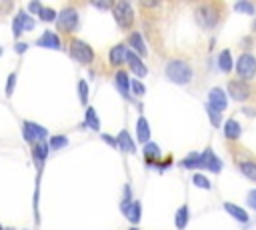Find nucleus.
Masks as SVG:
<instances>
[{
  "label": "nucleus",
  "instance_id": "412c9836",
  "mask_svg": "<svg viewBox=\"0 0 256 230\" xmlns=\"http://www.w3.org/2000/svg\"><path fill=\"white\" fill-rule=\"evenodd\" d=\"M180 166H182V168H200V166H202V156H200L198 152H192V154H188V156L180 162Z\"/></svg>",
  "mask_w": 256,
  "mask_h": 230
},
{
  "label": "nucleus",
  "instance_id": "393cba45",
  "mask_svg": "<svg viewBox=\"0 0 256 230\" xmlns=\"http://www.w3.org/2000/svg\"><path fill=\"white\" fill-rule=\"evenodd\" d=\"M174 222H176V228H178V230H184V226L188 224V206H186V204L178 208Z\"/></svg>",
  "mask_w": 256,
  "mask_h": 230
},
{
  "label": "nucleus",
  "instance_id": "f3484780",
  "mask_svg": "<svg viewBox=\"0 0 256 230\" xmlns=\"http://www.w3.org/2000/svg\"><path fill=\"white\" fill-rule=\"evenodd\" d=\"M136 138H138V142H146V144H148L150 128H148L146 118H138V124H136Z\"/></svg>",
  "mask_w": 256,
  "mask_h": 230
},
{
  "label": "nucleus",
  "instance_id": "9d476101",
  "mask_svg": "<svg viewBox=\"0 0 256 230\" xmlns=\"http://www.w3.org/2000/svg\"><path fill=\"white\" fill-rule=\"evenodd\" d=\"M200 156H202V166H200V168H206V170H210V172H220V170H222L220 158H218L210 148H206Z\"/></svg>",
  "mask_w": 256,
  "mask_h": 230
},
{
  "label": "nucleus",
  "instance_id": "1a4fd4ad",
  "mask_svg": "<svg viewBox=\"0 0 256 230\" xmlns=\"http://www.w3.org/2000/svg\"><path fill=\"white\" fill-rule=\"evenodd\" d=\"M228 92L234 100H246L250 96V88L246 80H230L228 82Z\"/></svg>",
  "mask_w": 256,
  "mask_h": 230
},
{
  "label": "nucleus",
  "instance_id": "473e14b6",
  "mask_svg": "<svg viewBox=\"0 0 256 230\" xmlns=\"http://www.w3.org/2000/svg\"><path fill=\"white\" fill-rule=\"evenodd\" d=\"M206 110H208V118H210V124H212L214 128H218V126H220V112H216V110H212L210 106H208Z\"/></svg>",
  "mask_w": 256,
  "mask_h": 230
},
{
  "label": "nucleus",
  "instance_id": "ea45409f",
  "mask_svg": "<svg viewBox=\"0 0 256 230\" xmlns=\"http://www.w3.org/2000/svg\"><path fill=\"white\" fill-rule=\"evenodd\" d=\"M14 48H16V52H18V54H22V52H26V48H28V44H26V42H18V44H16Z\"/></svg>",
  "mask_w": 256,
  "mask_h": 230
},
{
  "label": "nucleus",
  "instance_id": "39448f33",
  "mask_svg": "<svg viewBox=\"0 0 256 230\" xmlns=\"http://www.w3.org/2000/svg\"><path fill=\"white\" fill-rule=\"evenodd\" d=\"M22 136H24L26 142L38 144V142H44V138H46V128H42V126L36 124V122H24V124H22Z\"/></svg>",
  "mask_w": 256,
  "mask_h": 230
},
{
  "label": "nucleus",
  "instance_id": "0eeeda50",
  "mask_svg": "<svg viewBox=\"0 0 256 230\" xmlns=\"http://www.w3.org/2000/svg\"><path fill=\"white\" fill-rule=\"evenodd\" d=\"M196 18L202 28H212L218 22V12L214 6H200V8H196Z\"/></svg>",
  "mask_w": 256,
  "mask_h": 230
},
{
  "label": "nucleus",
  "instance_id": "a878e982",
  "mask_svg": "<svg viewBox=\"0 0 256 230\" xmlns=\"http://www.w3.org/2000/svg\"><path fill=\"white\" fill-rule=\"evenodd\" d=\"M86 126L92 130H100V120H98L94 108H86Z\"/></svg>",
  "mask_w": 256,
  "mask_h": 230
},
{
  "label": "nucleus",
  "instance_id": "c9c22d12",
  "mask_svg": "<svg viewBox=\"0 0 256 230\" xmlns=\"http://www.w3.org/2000/svg\"><path fill=\"white\" fill-rule=\"evenodd\" d=\"M130 86H132V92H134V94H138V96H142V94L146 92V88H144L138 80H132V82H130Z\"/></svg>",
  "mask_w": 256,
  "mask_h": 230
},
{
  "label": "nucleus",
  "instance_id": "a19ab883",
  "mask_svg": "<svg viewBox=\"0 0 256 230\" xmlns=\"http://www.w3.org/2000/svg\"><path fill=\"white\" fill-rule=\"evenodd\" d=\"M254 28H256V22H254Z\"/></svg>",
  "mask_w": 256,
  "mask_h": 230
},
{
  "label": "nucleus",
  "instance_id": "c03bdc74",
  "mask_svg": "<svg viewBox=\"0 0 256 230\" xmlns=\"http://www.w3.org/2000/svg\"><path fill=\"white\" fill-rule=\"evenodd\" d=\"M0 230H2V226H0Z\"/></svg>",
  "mask_w": 256,
  "mask_h": 230
},
{
  "label": "nucleus",
  "instance_id": "2f4dec72",
  "mask_svg": "<svg viewBox=\"0 0 256 230\" xmlns=\"http://www.w3.org/2000/svg\"><path fill=\"white\" fill-rule=\"evenodd\" d=\"M234 10L246 12V14H254V4H250V2H238V4L234 6Z\"/></svg>",
  "mask_w": 256,
  "mask_h": 230
},
{
  "label": "nucleus",
  "instance_id": "5701e85b",
  "mask_svg": "<svg viewBox=\"0 0 256 230\" xmlns=\"http://www.w3.org/2000/svg\"><path fill=\"white\" fill-rule=\"evenodd\" d=\"M218 64H220V70L222 72H230L232 70V54H230V50H222L220 52Z\"/></svg>",
  "mask_w": 256,
  "mask_h": 230
},
{
  "label": "nucleus",
  "instance_id": "f704fd0d",
  "mask_svg": "<svg viewBox=\"0 0 256 230\" xmlns=\"http://www.w3.org/2000/svg\"><path fill=\"white\" fill-rule=\"evenodd\" d=\"M14 84H16V72H12V74L8 76V80H6V96H12Z\"/></svg>",
  "mask_w": 256,
  "mask_h": 230
},
{
  "label": "nucleus",
  "instance_id": "79ce46f5",
  "mask_svg": "<svg viewBox=\"0 0 256 230\" xmlns=\"http://www.w3.org/2000/svg\"><path fill=\"white\" fill-rule=\"evenodd\" d=\"M0 54H2V48H0Z\"/></svg>",
  "mask_w": 256,
  "mask_h": 230
},
{
  "label": "nucleus",
  "instance_id": "4c0bfd02",
  "mask_svg": "<svg viewBox=\"0 0 256 230\" xmlns=\"http://www.w3.org/2000/svg\"><path fill=\"white\" fill-rule=\"evenodd\" d=\"M102 140H106L110 146H114V148H118V142H116V138H112V136H108V134H102Z\"/></svg>",
  "mask_w": 256,
  "mask_h": 230
},
{
  "label": "nucleus",
  "instance_id": "6ab92c4d",
  "mask_svg": "<svg viewBox=\"0 0 256 230\" xmlns=\"http://www.w3.org/2000/svg\"><path fill=\"white\" fill-rule=\"evenodd\" d=\"M144 158H146L148 164H154V162L160 158V148H158L154 142H148V144L144 146Z\"/></svg>",
  "mask_w": 256,
  "mask_h": 230
},
{
  "label": "nucleus",
  "instance_id": "9b49d317",
  "mask_svg": "<svg viewBox=\"0 0 256 230\" xmlns=\"http://www.w3.org/2000/svg\"><path fill=\"white\" fill-rule=\"evenodd\" d=\"M36 44H38L40 48H50V50H58V48L62 46V42H60L58 34H56V32H52V30H46V32L36 40Z\"/></svg>",
  "mask_w": 256,
  "mask_h": 230
},
{
  "label": "nucleus",
  "instance_id": "58836bf2",
  "mask_svg": "<svg viewBox=\"0 0 256 230\" xmlns=\"http://www.w3.org/2000/svg\"><path fill=\"white\" fill-rule=\"evenodd\" d=\"M28 10H30V12H38V14H40V10H42V4H40V2H32V4L28 6Z\"/></svg>",
  "mask_w": 256,
  "mask_h": 230
},
{
  "label": "nucleus",
  "instance_id": "f03ea898",
  "mask_svg": "<svg viewBox=\"0 0 256 230\" xmlns=\"http://www.w3.org/2000/svg\"><path fill=\"white\" fill-rule=\"evenodd\" d=\"M70 56H72L74 60H78L80 64H90L92 58H94V52H92V48H90L84 40L72 38V40H70Z\"/></svg>",
  "mask_w": 256,
  "mask_h": 230
},
{
  "label": "nucleus",
  "instance_id": "6e6552de",
  "mask_svg": "<svg viewBox=\"0 0 256 230\" xmlns=\"http://www.w3.org/2000/svg\"><path fill=\"white\" fill-rule=\"evenodd\" d=\"M208 106L212 108V110H216V112H222V110H226V106H228V100H226V94H224V90L222 88H210V92H208Z\"/></svg>",
  "mask_w": 256,
  "mask_h": 230
},
{
  "label": "nucleus",
  "instance_id": "f257e3e1",
  "mask_svg": "<svg viewBox=\"0 0 256 230\" xmlns=\"http://www.w3.org/2000/svg\"><path fill=\"white\" fill-rule=\"evenodd\" d=\"M166 76L174 84H188L192 80V68L184 60H170L166 64Z\"/></svg>",
  "mask_w": 256,
  "mask_h": 230
},
{
  "label": "nucleus",
  "instance_id": "423d86ee",
  "mask_svg": "<svg viewBox=\"0 0 256 230\" xmlns=\"http://www.w3.org/2000/svg\"><path fill=\"white\" fill-rule=\"evenodd\" d=\"M56 26L62 32H72L78 26V12L74 8H64L56 18Z\"/></svg>",
  "mask_w": 256,
  "mask_h": 230
},
{
  "label": "nucleus",
  "instance_id": "c85d7f7f",
  "mask_svg": "<svg viewBox=\"0 0 256 230\" xmlns=\"http://www.w3.org/2000/svg\"><path fill=\"white\" fill-rule=\"evenodd\" d=\"M18 16H20V20H22V26H24V32H28V30H32L34 28V20L28 16V12H24V10H20L18 12Z\"/></svg>",
  "mask_w": 256,
  "mask_h": 230
},
{
  "label": "nucleus",
  "instance_id": "20e7f679",
  "mask_svg": "<svg viewBox=\"0 0 256 230\" xmlns=\"http://www.w3.org/2000/svg\"><path fill=\"white\" fill-rule=\"evenodd\" d=\"M114 20L120 28H130L134 22V12L128 2H118L114 6Z\"/></svg>",
  "mask_w": 256,
  "mask_h": 230
},
{
  "label": "nucleus",
  "instance_id": "ddd939ff",
  "mask_svg": "<svg viewBox=\"0 0 256 230\" xmlns=\"http://www.w3.org/2000/svg\"><path fill=\"white\" fill-rule=\"evenodd\" d=\"M126 54H128V50H126L124 44H116V46H112V48H110V64H112V66H120V64H124V62H126Z\"/></svg>",
  "mask_w": 256,
  "mask_h": 230
},
{
  "label": "nucleus",
  "instance_id": "cd10ccee",
  "mask_svg": "<svg viewBox=\"0 0 256 230\" xmlns=\"http://www.w3.org/2000/svg\"><path fill=\"white\" fill-rule=\"evenodd\" d=\"M40 20L42 22H52V20H56L58 18V14L52 10V8H46V6H42V10H40Z\"/></svg>",
  "mask_w": 256,
  "mask_h": 230
},
{
  "label": "nucleus",
  "instance_id": "b1692460",
  "mask_svg": "<svg viewBox=\"0 0 256 230\" xmlns=\"http://www.w3.org/2000/svg\"><path fill=\"white\" fill-rule=\"evenodd\" d=\"M140 212H142L140 202H138V200H132V204H130V208H128V214H126V218H128L132 224H138V222H140Z\"/></svg>",
  "mask_w": 256,
  "mask_h": 230
},
{
  "label": "nucleus",
  "instance_id": "a211bd4d",
  "mask_svg": "<svg viewBox=\"0 0 256 230\" xmlns=\"http://www.w3.org/2000/svg\"><path fill=\"white\" fill-rule=\"evenodd\" d=\"M128 42H130V46H132L140 56H144V54H146V44H144V40H142L140 32H132V34H130V38H128Z\"/></svg>",
  "mask_w": 256,
  "mask_h": 230
},
{
  "label": "nucleus",
  "instance_id": "4468645a",
  "mask_svg": "<svg viewBox=\"0 0 256 230\" xmlns=\"http://www.w3.org/2000/svg\"><path fill=\"white\" fill-rule=\"evenodd\" d=\"M116 142H118V148L120 150H124V152H136V144H134V140L130 138V134H128V130H122L120 134H118V138H116Z\"/></svg>",
  "mask_w": 256,
  "mask_h": 230
},
{
  "label": "nucleus",
  "instance_id": "7c9ffc66",
  "mask_svg": "<svg viewBox=\"0 0 256 230\" xmlns=\"http://www.w3.org/2000/svg\"><path fill=\"white\" fill-rule=\"evenodd\" d=\"M78 94H80V102L86 104L88 102V84H86V80L78 82Z\"/></svg>",
  "mask_w": 256,
  "mask_h": 230
},
{
  "label": "nucleus",
  "instance_id": "4be33fe9",
  "mask_svg": "<svg viewBox=\"0 0 256 230\" xmlns=\"http://www.w3.org/2000/svg\"><path fill=\"white\" fill-rule=\"evenodd\" d=\"M240 172H242L248 180H254V182H256V162H252V160L240 162Z\"/></svg>",
  "mask_w": 256,
  "mask_h": 230
},
{
  "label": "nucleus",
  "instance_id": "7ed1b4c3",
  "mask_svg": "<svg viewBox=\"0 0 256 230\" xmlns=\"http://www.w3.org/2000/svg\"><path fill=\"white\" fill-rule=\"evenodd\" d=\"M236 72H238V76L242 78V80H250V78H254V74H256V58L252 56V54H242L238 60H236Z\"/></svg>",
  "mask_w": 256,
  "mask_h": 230
},
{
  "label": "nucleus",
  "instance_id": "dca6fc26",
  "mask_svg": "<svg viewBox=\"0 0 256 230\" xmlns=\"http://www.w3.org/2000/svg\"><path fill=\"white\" fill-rule=\"evenodd\" d=\"M224 208H226V212H228L230 216H234L238 222H248V212H246L244 208H240V206H236V204H232V202H224Z\"/></svg>",
  "mask_w": 256,
  "mask_h": 230
},
{
  "label": "nucleus",
  "instance_id": "37998d69",
  "mask_svg": "<svg viewBox=\"0 0 256 230\" xmlns=\"http://www.w3.org/2000/svg\"><path fill=\"white\" fill-rule=\"evenodd\" d=\"M130 230H136V228H130Z\"/></svg>",
  "mask_w": 256,
  "mask_h": 230
},
{
  "label": "nucleus",
  "instance_id": "2eb2a0df",
  "mask_svg": "<svg viewBox=\"0 0 256 230\" xmlns=\"http://www.w3.org/2000/svg\"><path fill=\"white\" fill-rule=\"evenodd\" d=\"M240 134H242L240 124H238L234 118L226 120V124H224V136H226L228 140H238V138H240Z\"/></svg>",
  "mask_w": 256,
  "mask_h": 230
},
{
  "label": "nucleus",
  "instance_id": "aec40b11",
  "mask_svg": "<svg viewBox=\"0 0 256 230\" xmlns=\"http://www.w3.org/2000/svg\"><path fill=\"white\" fill-rule=\"evenodd\" d=\"M114 80H116V88L126 96V94H128V86H130V80H128L126 72H124V70H118L116 76H114Z\"/></svg>",
  "mask_w": 256,
  "mask_h": 230
},
{
  "label": "nucleus",
  "instance_id": "c756f323",
  "mask_svg": "<svg viewBox=\"0 0 256 230\" xmlns=\"http://www.w3.org/2000/svg\"><path fill=\"white\" fill-rule=\"evenodd\" d=\"M192 182H194L196 186L204 188V190H210V180H208L206 176H202V174H194V176H192Z\"/></svg>",
  "mask_w": 256,
  "mask_h": 230
},
{
  "label": "nucleus",
  "instance_id": "bb28decb",
  "mask_svg": "<svg viewBox=\"0 0 256 230\" xmlns=\"http://www.w3.org/2000/svg\"><path fill=\"white\" fill-rule=\"evenodd\" d=\"M68 144V138L66 136H52L50 138V150H60V148H64Z\"/></svg>",
  "mask_w": 256,
  "mask_h": 230
},
{
  "label": "nucleus",
  "instance_id": "72a5a7b5",
  "mask_svg": "<svg viewBox=\"0 0 256 230\" xmlns=\"http://www.w3.org/2000/svg\"><path fill=\"white\" fill-rule=\"evenodd\" d=\"M24 32V26H22V20H20V16H16L14 18V22H12V34L18 38L20 34Z\"/></svg>",
  "mask_w": 256,
  "mask_h": 230
},
{
  "label": "nucleus",
  "instance_id": "f8f14e48",
  "mask_svg": "<svg viewBox=\"0 0 256 230\" xmlns=\"http://www.w3.org/2000/svg\"><path fill=\"white\" fill-rule=\"evenodd\" d=\"M126 62L130 64V70H132L138 78H144V76H146L148 70H146V66L142 64V60H140V56H138L136 52H128V54H126Z\"/></svg>",
  "mask_w": 256,
  "mask_h": 230
},
{
  "label": "nucleus",
  "instance_id": "e433bc0d",
  "mask_svg": "<svg viewBox=\"0 0 256 230\" xmlns=\"http://www.w3.org/2000/svg\"><path fill=\"white\" fill-rule=\"evenodd\" d=\"M246 202H248V206H250V208H254V210H256V190H250V192H248Z\"/></svg>",
  "mask_w": 256,
  "mask_h": 230
}]
</instances>
